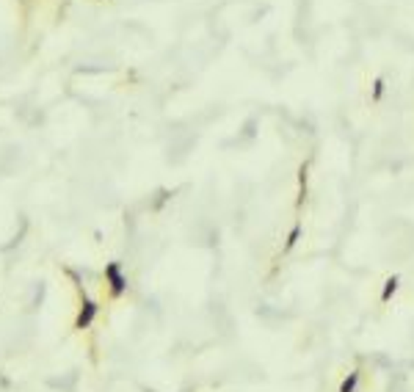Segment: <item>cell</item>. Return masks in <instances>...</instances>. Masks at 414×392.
I'll return each mask as SVG.
<instances>
[{"label":"cell","mask_w":414,"mask_h":392,"mask_svg":"<svg viewBox=\"0 0 414 392\" xmlns=\"http://www.w3.org/2000/svg\"><path fill=\"white\" fill-rule=\"evenodd\" d=\"M105 279L111 282V296H122V293L127 290V279L122 276L119 263H111V265L105 268Z\"/></svg>","instance_id":"1"},{"label":"cell","mask_w":414,"mask_h":392,"mask_svg":"<svg viewBox=\"0 0 414 392\" xmlns=\"http://www.w3.org/2000/svg\"><path fill=\"white\" fill-rule=\"evenodd\" d=\"M397 290H400V276H397V274H392V276L384 282V290H381V298H378V301H381V307H386V304L395 298V293H397Z\"/></svg>","instance_id":"4"},{"label":"cell","mask_w":414,"mask_h":392,"mask_svg":"<svg viewBox=\"0 0 414 392\" xmlns=\"http://www.w3.org/2000/svg\"><path fill=\"white\" fill-rule=\"evenodd\" d=\"M301 235H304V221L298 219L293 227H290V232H287V238H285V246H282V254H287V252H293L296 246H298V241H301Z\"/></svg>","instance_id":"3"},{"label":"cell","mask_w":414,"mask_h":392,"mask_svg":"<svg viewBox=\"0 0 414 392\" xmlns=\"http://www.w3.org/2000/svg\"><path fill=\"white\" fill-rule=\"evenodd\" d=\"M94 312H97V307H94V304H86V309H83V312H80V318H78V329L89 326V323H91V318H94Z\"/></svg>","instance_id":"7"},{"label":"cell","mask_w":414,"mask_h":392,"mask_svg":"<svg viewBox=\"0 0 414 392\" xmlns=\"http://www.w3.org/2000/svg\"><path fill=\"white\" fill-rule=\"evenodd\" d=\"M384 91H386V80H384V75H378V78L373 80V89H370V102L378 105L381 97H384Z\"/></svg>","instance_id":"6"},{"label":"cell","mask_w":414,"mask_h":392,"mask_svg":"<svg viewBox=\"0 0 414 392\" xmlns=\"http://www.w3.org/2000/svg\"><path fill=\"white\" fill-rule=\"evenodd\" d=\"M362 381H364V370L362 367H353L337 386V392H362Z\"/></svg>","instance_id":"2"},{"label":"cell","mask_w":414,"mask_h":392,"mask_svg":"<svg viewBox=\"0 0 414 392\" xmlns=\"http://www.w3.org/2000/svg\"><path fill=\"white\" fill-rule=\"evenodd\" d=\"M307 179H309V163H301V166H298V202H296L298 210H301L304 202H307Z\"/></svg>","instance_id":"5"}]
</instances>
